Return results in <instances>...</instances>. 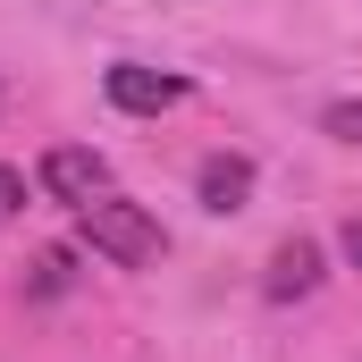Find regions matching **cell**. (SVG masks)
Here are the masks:
<instances>
[{
	"mask_svg": "<svg viewBox=\"0 0 362 362\" xmlns=\"http://www.w3.org/2000/svg\"><path fill=\"white\" fill-rule=\"evenodd\" d=\"M76 228H85V245L101 262H118V270H152L160 262V219L144 211V202H127V194H101L76 211Z\"/></svg>",
	"mask_w": 362,
	"mask_h": 362,
	"instance_id": "cell-1",
	"label": "cell"
},
{
	"mask_svg": "<svg viewBox=\"0 0 362 362\" xmlns=\"http://www.w3.org/2000/svg\"><path fill=\"white\" fill-rule=\"evenodd\" d=\"M101 85H110V101H118V110H135V118H160L169 101H185V76H160V68H135V59H118V68H110Z\"/></svg>",
	"mask_w": 362,
	"mask_h": 362,
	"instance_id": "cell-3",
	"label": "cell"
},
{
	"mask_svg": "<svg viewBox=\"0 0 362 362\" xmlns=\"http://www.w3.org/2000/svg\"><path fill=\"white\" fill-rule=\"evenodd\" d=\"M329 127L337 135H362V110H329Z\"/></svg>",
	"mask_w": 362,
	"mask_h": 362,
	"instance_id": "cell-8",
	"label": "cell"
},
{
	"mask_svg": "<svg viewBox=\"0 0 362 362\" xmlns=\"http://www.w3.org/2000/svg\"><path fill=\"white\" fill-rule=\"evenodd\" d=\"M320 286V245H278V262H270V303H295V295H312Z\"/></svg>",
	"mask_w": 362,
	"mask_h": 362,
	"instance_id": "cell-5",
	"label": "cell"
},
{
	"mask_svg": "<svg viewBox=\"0 0 362 362\" xmlns=\"http://www.w3.org/2000/svg\"><path fill=\"white\" fill-rule=\"evenodd\" d=\"M42 194L68 202V211H85V202L110 194V160H101L93 144H51V152H42Z\"/></svg>",
	"mask_w": 362,
	"mask_h": 362,
	"instance_id": "cell-2",
	"label": "cell"
},
{
	"mask_svg": "<svg viewBox=\"0 0 362 362\" xmlns=\"http://www.w3.org/2000/svg\"><path fill=\"white\" fill-rule=\"evenodd\" d=\"M17 211H25V177H17V169H0V219H17Z\"/></svg>",
	"mask_w": 362,
	"mask_h": 362,
	"instance_id": "cell-6",
	"label": "cell"
},
{
	"mask_svg": "<svg viewBox=\"0 0 362 362\" xmlns=\"http://www.w3.org/2000/svg\"><path fill=\"white\" fill-rule=\"evenodd\" d=\"M346 262H354V270H362V211H354V219H346Z\"/></svg>",
	"mask_w": 362,
	"mask_h": 362,
	"instance_id": "cell-7",
	"label": "cell"
},
{
	"mask_svg": "<svg viewBox=\"0 0 362 362\" xmlns=\"http://www.w3.org/2000/svg\"><path fill=\"white\" fill-rule=\"evenodd\" d=\"M245 194H253V160L245 152L202 160V211H245Z\"/></svg>",
	"mask_w": 362,
	"mask_h": 362,
	"instance_id": "cell-4",
	"label": "cell"
}]
</instances>
